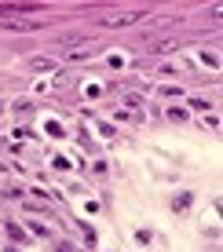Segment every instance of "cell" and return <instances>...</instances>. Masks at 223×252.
<instances>
[{
  "instance_id": "3",
  "label": "cell",
  "mask_w": 223,
  "mask_h": 252,
  "mask_svg": "<svg viewBox=\"0 0 223 252\" xmlns=\"http://www.w3.org/2000/svg\"><path fill=\"white\" fill-rule=\"evenodd\" d=\"M30 66L37 69V73H44V69H55V63H51V59H33Z\"/></svg>"
},
{
  "instance_id": "2",
  "label": "cell",
  "mask_w": 223,
  "mask_h": 252,
  "mask_svg": "<svg viewBox=\"0 0 223 252\" xmlns=\"http://www.w3.org/2000/svg\"><path fill=\"white\" fill-rule=\"evenodd\" d=\"M4 26H7V30H19V33L33 30V22H19V19H4Z\"/></svg>"
},
{
  "instance_id": "1",
  "label": "cell",
  "mask_w": 223,
  "mask_h": 252,
  "mask_svg": "<svg viewBox=\"0 0 223 252\" xmlns=\"http://www.w3.org/2000/svg\"><path fill=\"white\" fill-rule=\"evenodd\" d=\"M143 15L139 11H128V15H114V19H106L102 26H132V22H139Z\"/></svg>"
}]
</instances>
